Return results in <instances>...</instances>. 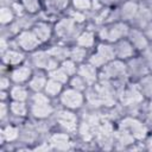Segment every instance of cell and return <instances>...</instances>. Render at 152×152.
Segmentation results:
<instances>
[{"mask_svg": "<svg viewBox=\"0 0 152 152\" xmlns=\"http://www.w3.org/2000/svg\"><path fill=\"white\" fill-rule=\"evenodd\" d=\"M129 30L131 28L125 21H114L110 25L102 26L99 31V36L104 42L115 43L122 38H126Z\"/></svg>", "mask_w": 152, "mask_h": 152, "instance_id": "obj_1", "label": "cell"}, {"mask_svg": "<svg viewBox=\"0 0 152 152\" xmlns=\"http://www.w3.org/2000/svg\"><path fill=\"white\" fill-rule=\"evenodd\" d=\"M115 58L116 57L114 52V46L109 43H101L97 45L96 52L88 58V63H90L95 68H102L104 64Z\"/></svg>", "mask_w": 152, "mask_h": 152, "instance_id": "obj_2", "label": "cell"}, {"mask_svg": "<svg viewBox=\"0 0 152 152\" xmlns=\"http://www.w3.org/2000/svg\"><path fill=\"white\" fill-rule=\"evenodd\" d=\"M59 100H61V103L68 109H78L84 103V96L82 91L76 90L71 87L61 93Z\"/></svg>", "mask_w": 152, "mask_h": 152, "instance_id": "obj_3", "label": "cell"}, {"mask_svg": "<svg viewBox=\"0 0 152 152\" xmlns=\"http://www.w3.org/2000/svg\"><path fill=\"white\" fill-rule=\"evenodd\" d=\"M55 33L61 38V39H71V38H77L76 33V21L72 18H62L58 20L55 25L53 28Z\"/></svg>", "mask_w": 152, "mask_h": 152, "instance_id": "obj_4", "label": "cell"}, {"mask_svg": "<svg viewBox=\"0 0 152 152\" xmlns=\"http://www.w3.org/2000/svg\"><path fill=\"white\" fill-rule=\"evenodd\" d=\"M15 43L23 51H33L42 43L32 30H23L18 36H15Z\"/></svg>", "mask_w": 152, "mask_h": 152, "instance_id": "obj_5", "label": "cell"}, {"mask_svg": "<svg viewBox=\"0 0 152 152\" xmlns=\"http://www.w3.org/2000/svg\"><path fill=\"white\" fill-rule=\"evenodd\" d=\"M32 64L38 69V70H46L50 71L55 68L58 66V62L53 59L48 51H36L31 56Z\"/></svg>", "mask_w": 152, "mask_h": 152, "instance_id": "obj_6", "label": "cell"}, {"mask_svg": "<svg viewBox=\"0 0 152 152\" xmlns=\"http://www.w3.org/2000/svg\"><path fill=\"white\" fill-rule=\"evenodd\" d=\"M127 74V65L121 59H113L102 66V75L104 78H120Z\"/></svg>", "mask_w": 152, "mask_h": 152, "instance_id": "obj_7", "label": "cell"}, {"mask_svg": "<svg viewBox=\"0 0 152 152\" xmlns=\"http://www.w3.org/2000/svg\"><path fill=\"white\" fill-rule=\"evenodd\" d=\"M127 65V74L131 75V77L134 78H141L142 76L150 74L147 64L144 59V57H132L129 58Z\"/></svg>", "mask_w": 152, "mask_h": 152, "instance_id": "obj_8", "label": "cell"}, {"mask_svg": "<svg viewBox=\"0 0 152 152\" xmlns=\"http://www.w3.org/2000/svg\"><path fill=\"white\" fill-rule=\"evenodd\" d=\"M114 46V52H115V57L118 59L125 61V59H129L132 57H134V52L135 49L134 46L131 44V42L128 39H120L118 42H115L113 44Z\"/></svg>", "mask_w": 152, "mask_h": 152, "instance_id": "obj_9", "label": "cell"}, {"mask_svg": "<svg viewBox=\"0 0 152 152\" xmlns=\"http://www.w3.org/2000/svg\"><path fill=\"white\" fill-rule=\"evenodd\" d=\"M127 39L131 42V44L134 46V49L139 50V51H144L150 46V40L145 36L144 31L140 28H135V27L131 28L128 32Z\"/></svg>", "mask_w": 152, "mask_h": 152, "instance_id": "obj_10", "label": "cell"}, {"mask_svg": "<svg viewBox=\"0 0 152 152\" xmlns=\"http://www.w3.org/2000/svg\"><path fill=\"white\" fill-rule=\"evenodd\" d=\"M33 72L28 65H17L10 74V77L14 84H23L28 82Z\"/></svg>", "mask_w": 152, "mask_h": 152, "instance_id": "obj_11", "label": "cell"}, {"mask_svg": "<svg viewBox=\"0 0 152 152\" xmlns=\"http://www.w3.org/2000/svg\"><path fill=\"white\" fill-rule=\"evenodd\" d=\"M122 127H125L135 139L144 138L147 132L144 124H141L140 121H138L135 119H131V118H127L122 121Z\"/></svg>", "mask_w": 152, "mask_h": 152, "instance_id": "obj_12", "label": "cell"}, {"mask_svg": "<svg viewBox=\"0 0 152 152\" xmlns=\"http://www.w3.org/2000/svg\"><path fill=\"white\" fill-rule=\"evenodd\" d=\"M151 20H152V13H151L148 6L147 5H139V10L132 20V24L134 25V27L142 30Z\"/></svg>", "mask_w": 152, "mask_h": 152, "instance_id": "obj_13", "label": "cell"}, {"mask_svg": "<svg viewBox=\"0 0 152 152\" xmlns=\"http://www.w3.org/2000/svg\"><path fill=\"white\" fill-rule=\"evenodd\" d=\"M139 10V4L135 0H127L125 1L121 7L119 8V13H120V19L122 21H132L133 18L135 17L137 12Z\"/></svg>", "mask_w": 152, "mask_h": 152, "instance_id": "obj_14", "label": "cell"}, {"mask_svg": "<svg viewBox=\"0 0 152 152\" xmlns=\"http://www.w3.org/2000/svg\"><path fill=\"white\" fill-rule=\"evenodd\" d=\"M1 56H2V62L5 65L17 66V65H20V63L25 59V55L21 51L17 50V49H12V48H10L5 52H2Z\"/></svg>", "mask_w": 152, "mask_h": 152, "instance_id": "obj_15", "label": "cell"}, {"mask_svg": "<svg viewBox=\"0 0 152 152\" xmlns=\"http://www.w3.org/2000/svg\"><path fill=\"white\" fill-rule=\"evenodd\" d=\"M97 68L91 65L90 63H82L78 66L77 74L84 78V81L88 83V86L94 84L97 81Z\"/></svg>", "mask_w": 152, "mask_h": 152, "instance_id": "obj_16", "label": "cell"}, {"mask_svg": "<svg viewBox=\"0 0 152 152\" xmlns=\"http://www.w3.org/2000/svg\"><path fill=\"white\" fill-rule=\"evenodd\" d=\"M31 30L34 32V34L38 37V39L42 43L48 42L51 38V34H52V27L48 23H44V21L34 23V25L32 26Z\"/></svg>", "mask_w": 152, "mask_h": 152, "instance_id": "obj_17", "label": "cell"}, {"mask_svg": "<svg viewBox=\"0 0 152 152\" xmlns=\"http://www.w3.org/2000/svg\"><path fill=\"white\" fill-rule=\"evenodd\" d=\"M30 110H31V114L34 118L45 119V118H49L52 114L53 108L50 104V102H43V103H32Z\"/></svg>", "mask_w": 152, "mask_h": 152, "instance_id": "obj_18", "label": "cell"}, {"mask_svg": "<svg viewBox=\"0 0 152 152\" xmlns=\"http://www.w3.org/2000/svg\"><path fill=\"white\" fill-rule=\"evenodd\" d=\"M48 76L44 74V72H36L32 75V77L30 78L28 81V88L34 91V93H40V91H44V88L46 86V82H48Z\"/></svg>", "mask_w": 152, "mask_h": 152, "instance_id": "obj_19", "label": "cell"}, {"mask_svg": "<svg viewBox=\"0 0 152 152\" xmlns=\"http://www.w3.org/2000/svg\"><path fill=\"white\" fill-rule=\"evenodd\" d=\"M49 52V55L56 59L58 63L63 62L64 59L70 57V49L65 48V46H51L50 49L46 50Z\"/></svg>", "mask_w": 152, "mask_h": 152, "instance_id": "obj_20", "label": "cell"}, {"mask_svg": "<svg viewBox=\"0 0 152 152\" xmlns=\"http://www.w3.org/2000/svg\"><path fill=\"white\" fill-rule=\"evenodd\" d=\"M57 120L61 122L62 126L66 127L68 129H72L76 125V116L74 113L69 112V110H62L57 114Z\"/></svg>", "mask_w": 152, "mask_h": 152, "instance_id": "obj_21", "label": "cell"}, {"mask_svg": "<svg viewBox=\"0 0 152 152\" xmlns=\"http://www.w3.org/2000/svg\"><path fill=\"white\" fill-rule=\"evenodd\" d=\"M139 90L141 91L144 97H152V74H147L139 78V84H138Z\"/></svg>", "mask_w": 152, "mask_h": 152, "instance_id": "obj_22", "label": "cell"}, {"mask_svg": "<svg viewBox=\"0 0 152 152\" xmlns=\"http://www.w3.org/2000/svg\"><path fill=\"white\" fill-rule=\"evenodd\" d=\"M62 91H63V83L49 77V80L46 82V86L44 88V93L49 97H55V96L61 95Z\"/></svg>", "mask_w": 152, "mask_h": 152, "instance_id": "obj_23", "label": "cell"}, {"mask_svg": "<svg viewBox=\"0 0 152 152\" xmlns=\"http://www.w3.org/2000/svg\"><path fill=\"white\" fill-rule=\"evenodd\" d=\"M8 94L12 99V101H26L28 99V91L25 87L21 84H14L8 90Z\"/></svg>", "mask_w": 152, "mask_h": 152, "instance_id": "obj_24", "label": "cell"}, {"mask_svg": "<svg viewBox=\"0 0 152 152\" xmlns=\"http://www.w3.org/2000/svg\"><path fill=\"white\" fill-rule=\"evenodd\" d=\"M95 43V34L90 31H83L81 32L76 38V44L82 48H91Z\"/></svg>", "mask_w": 152, "mask_h": 152, "instance_id": "obj_25", "label": "cell"}, {"mask_svg": "<svg viewBox=\"0 0 152 152\" xmlns=\"http://www.w3.org/2000/svg\"><path fill=\"white\" fill-rule=\"evenodd\" d=\"M50 144L53 148L57 150H68L69 148V139L66 134L63 133H58V134H53L50 139Z\"/></svg>", "mask_w": 152, "mask_h": 152, "instance_id": "obj_26", "label": "cell"}, {"mask_svg": "<svg viewBox=\"0 0 152 152\" xmlns=\"http://www.w3.org/2000/svg\"><path fill=\"white\" fill-rule=\"evenodd\" d=\"M15 13L11 8V6H1L0 8V23L2 26H7L14 21Z\"/></svg>", "mask_w": 152, "mask_h": 152, "instance_id": "obj_27", "label": "cell"}, {"mask_svg": "<svg viewBox=\"0 0 152 152\" xmlns=\"http://www.w3.org/2000/svg\"><path fill=\"white\" fill-rule=\"evenodd\" d=\"M48 76L50 78H52V80H56V81L63 83V84L66 83V82H69V80H70V76L61 66H57V68L48 71Z\"/></svg>", "mask_w": 152, "mask_h": 152, "instance_id": "obj_28", "label": "cell"}, {"mask_svg": "<svg viewBox=\"0 0 152 152\" xmlns=\"http://www.w3.org/2000/svg\"><path fill=\"white\" fill-rule=\"evenodd\" d=\"M19 137V129L12 125H8L6 127L2 128L1 131V140L5 141H14L17 138Z\"/></svg>", "mask_w": 152, "mask_h": 152, "instance_id": "obj_29", "label": "cell"}, {"mask_svg": "<svg viewBox=\"0 0 152 152\" xmlns=\"http://www.w3.org/2000/svg\"><path fill=\"white\" fill-rule=\"evenodd\" d=\"M10 110L15 116H25L27 114V106L24 101H12L10 104Z\"/></svg>", "mask_w": 152, "mask_h": 152, "instance_id": "obj_30", "label": "cell"}, {"mask_svg": "<svg viewBox=\"0 0 152 152\" xmlns=\"http://www.w3.org/2000/svg\"><path fill=\"white\" fill-rule=\"evenodd\" d=\"M86 56H87V49L86 48L77 45V46L70 49V57L69 58H71L76 63H82L86 59Z\"/></svg>", "mask_w": 152, "mask_h": 152, "instance_id": "obj_31", "label": "cell"}, {"mask_svg": "<svg viewBox=\"0 0 152 152\" xmlns=\"http://www.w3.org/2000/svg\"><path fill=\"white\" fill-rule=\"evenodd\" d=\"M59 66H61L70 77L74 76V75H76V74H77V70H78L77 63L74 62L71 58H66V59H64L63 62H61Z\"/></svg>", "mask_w": 152, "mask_h": 152, "instance_id": "obj_32", "label": "cell"}, {"mask_svg": "<svg viewBox=\"0 0 152 152\" xmlns=\"http://www.w3.org/2000/svg\"><path fill=\"white\" fill-rule=\"evenodd\" d=\"M69 83H70V87L71 88H74L76 90H80V91L86 90L87 89V86H88V83L84 81V78L82 76H80L78 74L71 76L70 80H69Z\"/></svg>", "mask_w": 152, "mask_h": 152, "instance_id": "obj_33", "label": "cell"}, {"mask_svg": "<svg viewBox=\"0 0 152 152\" xmlns=\"http://www.w3.org/2000/svg\"><path fill=\"white\" fill-rule=\"evenodd\" d=\"M24 8L27 13L34 14L40 10V0H21Z\"/></svg>", "mask_w": 152, "mask_h": 152, "instance_id": "obj_34", "label": "cell"}, {"mask_svg": "<svg viewBox=\"0 0 152 152\" xmlns=\"http://www.w3.org/2000/svg\"><path fill=\"white\" fill-rule=\"evenodd\" d=\"M71 4L76 11L86 12V11H89L91 8L93 1L91 0H71Z\"/></svg>", "mask_w": 152, "mask_h": 152, "instance_id": "obj_35", "label": "cell"}, {"mask_svg": "<svg viewBox=\"0 0 152 152\" xmlns=\"http://www.w3.org/2000/svg\"><path fill=\"white\" fill-rule=\"evenodd\" d=\"M46 4L50 7V10L63 11V10H65L68 7L69 0H46Z\"/></svg>", "mask_w": 152, "mask_h": 152, "instance_id": "obj_36", "label": "cell"}, {"mask_svg": "<svg viewBox=\"0 0 152 152\" xmlns=\"http://www.w3.org/2000/svg\"><path fill=\"white\" fill-rule=\"evenodd\" d=\"M142 57L147 64V68H148V71L152 74V49L148 46L146 50L142 51Z\"/></svg>", "mask_w": 152, "mask_h": 152, "instance_id": "obj_37", "label": "cell"}, {"mask_svg": "<svg viewBox=\"0 0 152 152\" xmlns=\"http://www.w3.org/2000/svg\"><path fill=\"white\" fill-rule=\"evenodd\" d=\"M11 8L13 10V12L15 13V15H23V13H24V11H25V8H24V5L21 4V1L20 2H18V1H13L12 2V5H11Z\"/></svg>", "mask_w": 152, "mask_h": 152, "instance_id": "obj_38", "label": "cell"}, {"mask_svg": "<svg viewBox=\"0 0 152 152\" xmlns=\"http://www.w3.org/2000/svg\"><path fill=\"white\" fill-rule=\"evenodd\" d=\"M11 82H12V80H11V77L8 76H2L1 77V81H0V87H1V90H10L11 89Z\"/></svg>", "mask_w": 152, "mask_h": 152, "instance_id": "obj_39", "label": "cell"}, {"mask_svg": "<svg viewBox=\"0 0 152 152\" xmlns=\"http://www.w3.org/2000/svg\"><path fill=\"white\" fill-rule=\"evenodd\" d=\"M142 31H144L145 36L147 37V39L150 40V43H152V20L142 28Z\"/></svg>", "mask_w": 152, "mask_h": 152, "instance_id": "obj_40", "label": "cell"}, {"mask_svg": "<svg viewBox=\"0 0 152 152\" xmlns=\"http://www.w3.org/2000/svg\"><path fill=\"white\" fill-rule=\"evenodd\" d=\"M10 112H11V110H10V106H7V104L5 103V101H2V102H1V114H0L1 120H4V119L7 116V114H8Z\"/></svg>", "mask_w": 152, "mask_h": 152, "instance_id": "obj_41", "label": "cell"}, {"mask_svg": "<svg viewBox=\"0 0 152 152\" xmlns=\"http://www.w3.org/2000/svg\"><path fill=\"white\" fill-rule=\"evenodd\" d=\"M70 18H72L76 23H81V21H83V20H84L83 12H80V11H76V10H75V12L72 13V17H70Z\"/></svg>", "mask_w": 152, "mask_h": 152, "instance_id": "obj_42", "label": "cell"}, {"mask_svg": "<svg viewBox=\"0 0 152 152\" xmlns=\"http://www.w3.org/2000/svg\"><path fill=\"white\" fill-rule=\"evenodd\" d=\"M121 0H100L101 5H104V6H115L120 2Z\"/></svg>", "mask_w": 152, "mask_h": 152, "instance_id": "obj_43", "label": "cell"}, {"mask_svg": "<svg viewBox=\"0 0 152 152\" xmlns=\"http://www.w3.org/2000/svg\"><path fill=\"white\" fill-rule=\"evenodd\" d=\"M148 110L152 114V97H150V103H148Z\"/></svg>", "mask_w": 152, "mask_h": 152, "instance_id": "obj_44", "label": "cell"}, {"mask_svg": "<svg viewBox=\"0 0 152 152\" xmlns=\"http://www.w3.org/2000/svg\"><path fill=\"white\" fill-rule=\"evenodd\" d=\"M147 6H148V8H150V11L152 13V0L151 1H147Z\"/></svg>", "mask_w": 152, "mask_h": 152, "instance_id": "obj_45", "label": "cell"}, {"mask_svg": "<svg viewBox=\"0 0 152 152\" xmlns=\"http://www.w3.org/2000/svg\"><path fill=\"white\" fill-rule=\"evenodd\" d=\"M150 48H151V49H152V43H151V45H150Z\"/></svg>", "mask_w": 152, "mask_h": 152, "instance_id": "obj_46", "label": "cell"}, {"mask_svg": "<svg viewBox=\"0 0 152 152\" xmlns=\"http://www.w3.org/2000/svg\"><path fill=\"white\" fill-rule=\"evenodd\" d=\"M145 1H151V0H145Z\"/></svg>", "mask_w": 152, "mask_h": 152, "instance_id": "obj_47", "label": "cell"}]
</instances>
